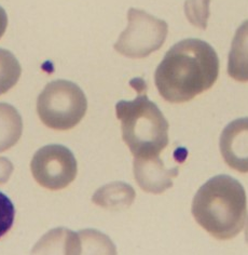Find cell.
Masks as SVG:
<instances>
[{
  "label": "cell",
  "mask_w": 248,
  "mask_h": 255,
  "mask_svg": "<svg viewBox=\"0 0 248 255\" xmlns=\"http://www.w3.org/2000/svg\"><path fill=\"white\" fill-rule=\"evenodd\" d=\"M219 75V59L211 44L189 38L171 47L155 74L161 97L169 103H184L211 89Z\"/></svg>",
  "instance_id": "1"
},
{
  "label": "cell",
  "mask_w": 248,
  "mask_h": 255,
  "mask_svg": "<svg viewBox=\"0 0 248 255\" xmlns=\"http://www.w3.org/2000/svg\"><path fill=\"white\" fill-rule=\"evenodd\" d=\"M191 212L196 223L214 238H234L242 232L247 218L243 185L230 175L212 177L196 191Z\"/></svg>",
  "instance_id": "2"
},
{
  "label": "cell",
  "mask_w": 248,
  "mask_h": 255,
  "mask_svg": "<svg viewBox=\"0 0 248 255\" xmlns=\"http://www.w3.org/2000/svg\"><path fill=\"white\" fill-rule=\"evenodd\" d=\"M130 84L137 91L136 99L116 104L122 138L135 158L159 156L168 144V123L158 105L148 99L146 82L134 79Z\"/></svg>",
  "instance_id": "3"
},
{
  "label": "cell",
  "mask_w": 248,
  "mask_h": 255,
  "mask_svg": "<svg viewBox=\"0 0 248 255\" xmlns=\"http://www.w3.org/2000/svg\"><path fill=\"white\" fill-rule=\"evenodd\" d=\"M87 101L81 88L69 80L49 82L37 100V113L48 128L69 130L85 116Z\"/></svg>",
  "instance_id": "4"
},
{
  "label": "cell",
  "mask_w": 248,
  "mask_h": 255,
  "mask_svg": "<svg viewBox=\"0 0 248 255\" xmlns=\"http://www.w3.org/2000/svg\"><path fill=\"white\" fill-rule=\"evenodd\" d=\"M128 27L114 43V50L130 59H144L160 49L166 40L168 26L165 21L144 10L131 8Z\"/></svg>",
  "instance_id": "5"
},
{
  "label": "cell",
  "mask_w": 248,
  "mask_h": 255,
  "mask_svg": "<svg viewBox=\"0 0 248 255\" xmlns=\"http://www.w3.org/2000/svg\"><path fill=\"white\" fill-rule=\"evenodd\" d=\"M36 182L50 190L67 187L77 176L78 164L71 149L63 145L43 146L36 151L30 162Z\"/></svg>",
  "instance_id": "6"
},
{
  "label": "cell",
  "mask_w": 248,
  "mask_h": 255,
  "mask_svg": "<svg viewBox=\"0 0 248 255\" xmlns=\"http://www.w3.org/2000/svg\"><path fill=\"white\" fill-rule=\"evenodd\" d=\"M219 147L229 167L248 173V117L235 119L226 126L220 135Z\"/></svg>",
  "instance_id": "7"
},
{
  "label": "cell",
  "mask_w": 248,
  "mask_h": 255,
  "mask_svg": "<svg viewBox=\"0 0 248 255\" xmlns=\"http://www.w3.org/2000/svg\"><path fill=\"white\" fill-rule=\"evenodd\" d=\"M133 167L139 187L156 195L173 187V178L178 175V168L166 169L159 156L146 159L134 158Z\"/></svg>",
  "instance_id": "8"
},
{
  "label": "cell",
  "mask_w": 248,
  "mask_h": 255,
  "mask_svg": "<svg viewBox=\"0 0 248 255\" xmlns=\"http://www.w3.org/2000/svg\"><path fill=\"white\" fill-rule=\"evenodd\" d=\"M79 249L78 233L57 227L42 236L30 255H79Z\"/></svg>",
  "instance_id": "9"
},
{
  "label": "cell",
  "mask_w": 248,
  "mask_h": 255,
  "mask_svg": "<svg viewBox=\"0 0 248 255\" xmlns=\"http://www.w3.org/2000/svg\"><path fill=\"white\" fill-rule=\"evenodd\" d=\"M228 74L237 81H248V20L235 31L229 53Z\"/></svg>",
  "instance_id": "10"
},
{
  "label": "cell",
  "mask_w": 248,
  "mask_h": 255,
  "mask_svg": "<svg viewBox=\"0 0 248 255\" xmlns=\"http://www.w3.org/2000/svg\"><path fill=\"white\" fill-rule=\"evenodd\" d=\"M136 193L130 184L112 182L95 191L92 201L95 205L108 210H123L135 200Z\"/></svg>",
  "instance_id": "11"
},
{
  "label": "cell",
  "mask_w": 248,
  "mask_h": 255,
  "mask_svg": "<svg viewBox=\"0 0 248 255\" xmlns=\"http://www.w3.org/2000/svg\"><path fill=\"white\" fill-rule=\"evenodd\" d=\"M23 133V119L14 106L0 103V152L10 149Z\"/></svg>",
  "instance_id": "12"
},
{
  "label": "cell",
  "mask_w": 248,
  "mask_h": 255,
  "mask_svg": "<svg viewBox=\"0 0 248 255\" xmlns=\"http://www.w3.org/2000/svg\"><path fill=\"white\" fill-rule=\"evenodd\" d=\"M79 255H117V248L107 235L97 229L87 228L78 232Z\"/></svg>",
  "instance_id": "13"
},
{
  "label": "cell",
  "mask_w": 248,
  "mask_h": 255,
  "mask_svg": "<svg viewBox=\"0 0 248 255\" xmlns=\"http://www.w3.org/2000/svg\"><path fill=\"white\" fill-rule=\"evenodd\" d=\"M22 67L14 54L0 48V95L11 90L21 77Z\"/></svg>",
  "instance_id": "14"
},
{
  "label": "cell",
  "mask_w": 248,
  "mask_h": 255,
  "mask_svg": "<svg viewBox=\"0 0 248 255\" xmlns=\"http://www.w3.org/2000/svg\"><path fill=\"white\" fill-rule=\"evenodd\" d=\"M209 1L211 0H186L184 2V13L188 21L201 29L207 27Z\"/></svg>",
  "instance_id": "15"
},
{
  "label": "cell",
  "mask_w": 248,
  "mask_h": 255,
  "mask_svg": "<svg viewBox=\"0 0 248 255\" xmlns=\"http://www.w3.org/2000/svg\"><path fill=\"white\" fill-rule=\"evenodd\" d=\"M15 208L9 197L0 191V238L13 226Z\"/></svg>",
  "instance_id": "16"
},
{
  "label": "cell",
  "mask_w": 248,
  "mask_h": 255,
  "mask_svg": "<svg viewBox=\"0 0 248 255\" xmlns=\"http://www.w3.org/2000/svg\"><path fill=\"white\" fill-rule=\"evenodd\" d=\"M14 167L12 162L5 157H0V185L7 183L13 173Z\"/></svg>",
  "instance_id": "17"
},
{
  "label": "cell",
  "mask_w": 248,
  "mask_h": 255,
  "mask_svg": "<svg viewBox=\"0 0 248 255\" xmlns=\"http://www.w3.org/2000/svg\"><path fill=\"white\" fill-rule=\"evenodd\" d=\"M7 26H8V15H7V12L5 10L0 7V38H1L5 30H7Z\"/></svg>",
  "instance_id": "18"
},
{
  "label": "cell",
  "mask_w": 248,
  "mask_h": 255,
  "mask_svg": "<svg viewBox=\"0 0 248 255\" xmlns=\"http://www.w3.org/2000/svg\"><path fill=\"white\" fill-rule=\"evenodd\" d=\"M245 239L246 242L248 244V221H247V224H246V229H245Z\"/></svg>",
  "instance_id": "19"
}]
</instances>
